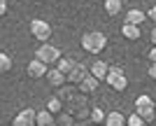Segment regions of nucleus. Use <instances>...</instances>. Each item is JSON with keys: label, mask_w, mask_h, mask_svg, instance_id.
I'll return each mask as SVG.
<instances>
[{"label": "nucleus", "mask_w": 156, "mask_h": 126, "mask_svg": "<svg viewBox=\"0 0 156 126\" xmlns=\"http://www.w3.org/2000/svg\"><path fill=\"white\" fill-rule=\"evenodd\" d=\"M107 47V38H105L100 31H89V33L82 35V49L89 54H100Z\"/></svg>", "instance_id": "1"}, {"label": "nucleus", "mask_w": 156, "mask_h": 126, "mask_svg": "<svg viewBox=\"0 0 156 126\" xmlns=\"http://www.w3.org/2000/svg\"><path fill=\"white\" fill-rule=\"evenodd\" d=\"M135 114L142 121H154L156 119V105H154V100H151V96H147V93H144V96H137Z\"/></svg>", "instance_id": "2"}, {"label": "nucleus", "mask_w": 156, "mask_h": 126, "mask_svg": "<svg viewBox=\"0 0 156 126\" xmlns=\"http://www.w3.org/2000/svg\"><path fill=\"white\" fill-rule=\"evenodd\" d=\"M61 56H63V54H61V49H58V47H54V45H49V42H42V45H40V49L35 52V59L42 61L47 68H49V66L54 68L56 63H58Z\"/></svg>", "instance_id": "3"}, {"label": "nucleus", "mask_w": 156, "mask_h": 126, "mask_svg": "<svg viewBox=\"0 0 156 126\" xmlns=\"http://www.w3.org/2000/svg\"><path fill=\"white\" fill-rule=\"evenodd\" d=\"M105 82H107L114 91H124L126 86H128V77H126L124 68H119V66H110V70L105 75Z\"/></svg>", "instance_id": "4"}, {"label": "nucleus", "mask_w": 156, "mask_h": 126, "mask_svg": "<svg viewBox=\"0 0 156 126\" xmlns=\"http://www.w3.org/2000/svg\"><path fill=\"white\" fill-rule=\"evenodd\" d=\"M30 35L35 40H40V42H47L51 38V26H49L47 21H42V19H33L30 21Z\"/></svg>", "instance_id": "5"}, {"label": "nucleus", "mask_w": 156, "mask_h": 126, "mask_svg": "<svg viewBox=\"0 0 156 126\" xmlns=\"http://www.w3.org/2000/svg\"><path fill=\"white\" fill-rule=\"evenodd\" d=\"M86 75H89V68L82 66V63H75V68H72L70 73L65 75V82H68V84H72V86H77L79 82L86 77Z\"/></svg>", "instance_id": "6"}, {"label": "nucleus", "mask_w": 156, "mask_h": 126, "mask_svg": "<svg viewBox=\"0 0 156 126\" xmlns=\"http://www.w3.org/2000/svg\"><path fill=\"white\" fill-rule=\"evenodd\" d=\"M12 126H35V110H30V107L21 110V112L14 117Z\"/></svg>", "instance_id": "7"}, {"label": "nucleus", "mask_w": 156, "mask_h": 126, "mask_svg": "<svg viewBox=\"0 0 156 126\" xmlns=\"http://www.w3.org/2000/svg\"><path fill=\"white\" fill-rule=\"evenodd\" d=\"M47 70L49 68L42 63V61H37V59H33L30 63L26 66V73H28V77H33V80H40V77H44L47 75Z\"/></svg>", "instance_id": "8"}, {"label": "nucleus", "mask_w": 156, "mask_h": 126, "mask_svg": "<svg viewBox=\"0 0 156 126\" xmlns=\"http://www.w3.org/2000/svg\"><path fill=\"white\" fill-rule=\"evenodd\" d=\"M107 70H110V66H107L103 59H96V61L91 63V68H89V75H91V77H96V80L100 82V80H105Z\"/></svg>", "instance_id": "9"}, {"label": "nucleus", "mask_w": 156, "mask_h": 126, "mask_svg": "<svg viewBox=\"0 0 156 126\" xmlns=\"http://www.w3.org/2000/svg\"><path fill=\"white\" fill-rule=\"evenodd\" d=\"M44 77H47V82H49V86H54V89H61L63 84H68V82H65V75L58 73L56 68H49Z\"/></svg>", "instance_id": "10"}, {"label": "nucleus", "mask_w": 156, "mask_h": 126, "mask_svg": "<svg viewBox=\"0 0 156 126\" xmlns=\"http://www.w3.org/2000/svg\"><path fill=\"white\" fill-rule=\"evenodd\" d=\"M98 84H100V82L96 80V77H91V75H86L84 80L79 82L77 84V89H79V93H84V96H89V93H93L98 89Z\"/></svg>", "instance_id": "11"}, {"label": "nucleus", "mask_w": 156, "mask_h": 126, "mask_svg": "<svg viewBox=\"0 0 156 126\" xmlns=\"http://www.w3.org/2000/svg\"><path fill=\"white\" fill-rule=\"evenodd\" d=\"M142 21H147V14H144L142 9H128V14H126V23L140 28V23H142Z\"/></svg>", "instance_id": "12"}, {"label": "nucleus", "mask_w": 156, "mask_h": 126, "mask_svg": "<svg viewBox=\"0 0 156 126\" xmlns=\"http://www.w3.org/2000/svg\"><path fill=\"white\" fill-rule=\"evenodd\" d=\"M75 63H77V61L72 59V56H61V59H58V63H56V66H54V68H56L58 73L68 75V73H70V70H72V68H75Z\"/></svg>", "instance_id": "13"}, {"label": "nucleus", "mask_w": 156, "mask_h": 126, "mask_svg": "<svg viewBox=\"0 0 156 126\" xmlns=\"http://www.w3.org/2000/svg\"><path fill=\"white\" fill-rule=\"evenodd\" d=\"M103 126H126V117L114 110V112H110L107 117H105V124Z\"/></svg>", "instance_id": "14"}, {"label": "nucleus", "mask_w": 156, "mask_h": 126, "mask_svg": "<svg viewBox=\"0 0 156 126\" xmlns=\"http://www.w3.org/2000/svg\"><path fill=\"white\" fill-rule=\"evenodd\" d=\"M54 124V114L47 112V110H40V112H35V126H49Z\"/></svg>", "instance_id": "15"}, {"label": "nucleus", "mask_w": 156, "mask_h": 126, "mask_svg": "<svg viewBox=\"0 0 156 126\" xmlns=\"http://www.w3.org/2000/svg\"><path fill=\"white\" fill-rule=\"evenodd\" d=\"M121 35H124L126 40H140V28L130 26V23H124L121 26Z\"/></svg>", "instance_id": "16"}, {"label": "nucleus", "mask_w": 156, "mask_h": 126, "mask_svg": "<svg viewBox=\"0 0 156 126\" xmlns=\"http://www.w3.org/2000/svg\"><path fill=\"white\" fill-rule=\"evenodd\" d=\"M103 7L110 16H117L121 12V0H103Z\"/></svg>", "instance_id": "17"}, {"label": "nucleus", "mask_w": 156, "mask_h": 126, "mask_svg": "<svg viewBox=\"0 0 156 126\" xmlns=\"http://www.w3.org/2000/svg\"><path fill=\"white\" fill-rule=\"evenodd\" d=\"M47 112H51L54 117L63 112V103H61V98H58V96H54V98H49V100H47Z\"/></svg>", "instance_id": "18"}, {"label": "nucleus", "mask_w": 156, "mask_h": 126, "mask_svg": "<svg viewBox=\"0 0 156 126\" xmlns=\"http://www.w3.org/2000/svg\"><path fill=\"white\" fill-rule=\"evenodd\" d=\"M77 93V86H72V84H63L58 89V98H61V103H65V100L70 98V96H75Z\"/></svg>", "instance_id": "19"}, {"label": "nucleus", "mask_w": 156, "mask_h": 126, "mask_svg": "<svg viewBox=\"0 0 156 126\" xmlns=\"http://www.w3.org/2000/svg\"><path fill=\"white\" fill-rule=\"evenodd\" d=\"M91 121H93V126H98V124H105V117H107V112H103L100 107H91Z\"/></svg>", "instance_id": "20"}, {"label": "nucleus", "mask_w": 156, "mask_h": 126, "mask_svg": "<svg viewBox=\"0 0 156 126\" xmlns=\"http://www.w3.org/2000/svg\"><path fill=\"white\" fill-rule=\"evenodd\" d=\"M9 70H12V56L0 52V73H9Z\"/></svg>", "instance_id": "21"}, {"label": "nucleus", "mask_w": 156, "mask_h": 126, "mask_svg": "<svg viewBox=\"0 0 156 126\" xmlns=\"http://www.w3.org/2000/svg\"><path fill=\"white\" fill-rule=\"evenodd\" d=\"M54 124H56V126H72V124H75V119H72L68 112H65V114L61 112V114H56V117H54Z\"/></svg>", "instance_id": "22"}, {"label": "nucleus", "mask_w": 156, "mask_h": 126, "mask_svg": "<svg viewBox=\"0 0 156 126\" xmlns=\"http://www.w3.org/2000/svg\"><path fill=\"white\" fill-rule=\"evenodd\" d=\"M144 121L140 119V117H137V114H130L128 119H126V126H142Z\"/></svg>", "instance_id": "23"}, {"label": "nucleus", "mask_w": 156, "mask_h": 126, "mask_svg": "<svg viewBox=\"0 0 156 126\" xmlns=\"http://www.w3.org/2000/svg\"><path fill=\"white\" fill-rule=\"evenodd\" d=\"M7 14V0H0V16Z\"/></svg>", "instance_id": "24"}, {"label": "nucleus", "mask_w": 156, "mask_h": 126, "mask_svg": "<svg viewBox=\"0 0 156 126\" xmlns=\"http://www.w3.org/2000/svg\"><path fill=\"white\" fill-rule=\"evenodd\" d=\"M147 73H149V77H151V80H156V63H151Z\"/></svg>", "instance_id": "25"}, {"label": "nucleus", "mask_w": 156, "mask_h": 126, "mask_svg": "<svg viewBox=\"0 0 156 126\" xmlns=\"http://www.w3.org/2000/svg\"><path fill=\"white\" fill-rule=\"evenodd\" d=\"M147 16H149V19H151V21H156V5H154V7H151L149 12H147Z\"/></svg>", "instance_id": "26"}, {"label": "nucleus", "mask_w": 156, "mask_h": 126, "mask_svg": "<svg viewBox=\"0 0 156 126\" xmlns=\"http://www.w3.org/2000/svg\"><path fill=\"white\" fill-rule=\"evenodd\" d=\"M149 61H151V63H156V47L149 52Z\"/></svg>", "instance_id": "27"}, {"label": "nucleus", "mask_w": 156, "mask_h": 126, "mask_svg": "<svg viewBox=\"0 0 156 126\" xmlns=\"http://www.w3.org/2000/svg\"><path fill=\"white\" fill-rule=\"evenodd\" d=\"M149 38H151V42H154V47H156V26L151 28V35H149Z\"/></svg>", "instance_id": "28"}, {"label": "nucleus", "mask_w": 156, "mask_h": 126, "mask_svg": "<svg viewBox=\"0 0 156 126\" xmlns=\"http://www.w3.org/2000/svg\"><path fill=\"white\" fill-rule=\"evenodd\" d=\"M49 126H56V124H49Z\"/></svg>", "instance_id": "29"}, {"label": "nucleus", "mask_w": 156, "mask_h": 126, "mask_svg": "<svg viewBox=\"0 0 156 126\" xmlns=\"http://www.w3.org/2000/svg\"><path fill=\"white\" fill-rule=\"evenodd\" d=\"M98 126H103V124H98Z\"/></svg>", "instance_id": "30"}]
</instances>
